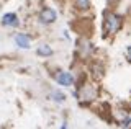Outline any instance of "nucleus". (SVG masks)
<instances>
[{
  "label": "nucleus",
  "mask_w": 131,
  "mask_h": 129,
  "mask_svg": "<svg viewBox=\"0 0 131 129\" xmlns=\"http://www.w3.org/2000/svg\"><path fill=\"white\" fill-rule=\"evenodd\" d=\"M39 18H41V21H43V23H52L56 20V11L52 10V8H44L43 11H41Z\"/></svg>",
  "instance_id": "3"
},
{
  "label": "nucleus",
  "mask_w": 131,
  "mask_h": 129,
  "mask_svg": "<svg viewBox=\"0 0 131 129\" xmlns=\"http://www.w3.org/2000/svg\"><path fill=\"white\" fill-rule=\"evenodd\" d=\"M56 80H57L59 85H64V87H69V85L74 83V77L69 72H59V74L56 75Z\"/></svg>",
  "instance_id": "2"
},
{
  "label": "nucleus",
  "mask_w": 131,
  "mask_h": 129,
  "mask_svg": "<svg viewBox=\"0 0 131 129\" xmlns=\"http://www.w3.org/2000/svg\"><path fill=\"white\" fill-rule=\"evenodd\" d=\"M89 3H90V0H75L77 8H87Z\"/></svg>",
  "instance_id": "7"
},
{
  "label": "nucleus",
  "mask_w": 131,
  "mask_h": 129,
  "mask_svg": "<svg viewBox=\"0 0 131 129\" xmlns=\"http://www.w3.org/2000/svg\"><path fill=\"white\" fill-rule=\"evenodd\" d=\"M52 96H54V100H56V101H59V103L64 101V95H62V93H54Z\"/></svg>",
  "instance_id": "8"
},
{
  "label": "nucleus",
  "mask_w": 131,
  "mask_h": 129,
  "mask_svg": "<svg viewBox=\"0 0 131 129\" xmlns=\"http://www.w3.org/2000/svg\"><path fill=\"white\" fill-rule=\"evenodd\" d=\"M126 56H128V59L131 60V46L128 47V51H126Z\"/></svg>",
  "instance_id": "9"
},
{
  "label": "nucleus",
  "mask_w": 131,
  "mask_h": 129,
  "mask_svg": "<svg viewBox=\"0 0 131 129\" xmlns=\"http://www.w3.org/2000/svg\"><path fill=\"white\" fill-rule=\"evenodd\" d=\"M38 54L39 56H51L52 54V49L49 46H46V44H43V46L38 47Z\"/></svg>",
  "instance_id": "6"
},
{
  "label": "nucleus",
  "mask_w": 131,
  "mask_h": 129,
  "mask_svg": "<svg viewBox=\"0 0 131 129\" xmlns=\"http://www.w3.org/2000/svg\"><path fill=\"white\" fill-rule=\"evenodd\" d=\"M2 23L7 26H18V18H16L15 13H7V15H3Z\"/></svg>",
  "instance_id": "4"
},
{
  "label": "nucleus",
  "mask_w": 131,
  "mask_h": 129,
  "mask_svg": "<svg viewBox=\"0 0 131 129\" xmlns=\"http://www.w3.org/2000/svg\"><path fill=\"white\" fill-rule=\"evenodd\" d=\"M121 25H123V18L120 15H116V13L106 15V31H108L110 34L116 33V31L121 28Z\"/></svg>",
  "instance_id": "1"
},
{
  "label": "nucleus",
  "mask_w": 131,
  "mask_h": 129,
  "mask_svg": "<svg viewBox=\"0 0 131 129\" xmlns=\"http://www.w3.org/2000/svg\"><path fill=\"white\" fill-rule=\"evenodd\" d=\"M15 41L20 47H23V49H28V47H30V38H28L26 34H18L15 38Z\"/></svg>",
  "instance_id": "5"
}]
</instances>
